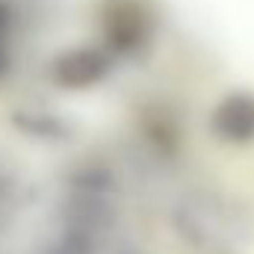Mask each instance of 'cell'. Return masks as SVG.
<instances>
[{
    "instance_id": "cell-6",
    "label": "cell",
    "mask_w": 254,
    "mask_h": 254,
    "mask_svg": "<svg viewBox=\"0 0 254 254\" xmlns=\"http://www.w3.org/2000/svg\"><path fill=\"white\" fill-rule=\"evenodd\" d=\"M210 133L228 145H249L254 142V92L234 89L216 101L210 110Z\"/></svg>"
},
{
    "instance_id": "cell-2",
    "label": "cell",
    "mask_w": 254,
    "mask_h": 254,
    "mask_svg": "<svg viewBox=\"0 0 254 254\" xmlns=\"http://www.w3.org/2000/svg\"><path fill=\"white\" fill-rule=\"evenodd\" d=\"M169 225L190 254H246L254 237L252 210L237 195L213 187L181 192Z\"/></svg>"
},
{
    "instance_id": "cell-8",
    "label": "cell",
    "mask_w": 254,
    "mask_h": 254,
    "mask_svg": "<svg viewBox=\"0 0 254 254\" xmlns=\"http://www.w3.org/2000/svg\"><path fill=\"white\" fill-rule=\"evenodd\" d=\"M18 207H21V187H18V178L9 172V166L0 163V234L15 222Z\"/></svg>"
},
{
    "instance_id": "cell-3",
    "label": "cell",
    "mask_w": 254,
    "mask_h": 254,
    "mask_svg": "<svg viewBox=\"0 0 254 254\" xmlns=\"http://www.w3.org/2000/svg\"><path fill=\"white\" fill-rule=\"evenodd\" d=\"M101 45L116 63H139L151 54L160 36L157 0H101L98 3Z\"/></svg>"
},
{
    "instance_id": "cell-1",
    "label": "cell",
    "mask_w": 254,
    "mask_h": 254,
    "mask_svg": "<svg viewBox=\"0 0 254 254\" xmlns=\"http://www.w3.org/2000/svg\"><path fill=\"white\" fill-rule=\"evenodd\" d=\"M122 216V187L116 172L101 160L80 163L60 201L57 246L68 254H101Z\"/></svg>"
},
{
    "instance_id": "cell-11",
    "label": "cell",
    "mask_w": 254,
    "mask_h": 254,
    "mask_svg": "<svg viewBox=\"0 0 254 254\" xmlns=\"http://www.w3.org/2000/svg\"><path fill=\"white\" fill-rule=\"evenodd\" d=\"M42 254H68V252H65V249H60V246H57V243H54V246H51V249H48V252H42Z\"/></svg>"
},
{
    "instance_id": "cell-10",
    "label": "cell",
    "mask_w": 254,
    "mask_h": 254,
    "mask_svg": "<svg viewBox=\"0 0 254 254\" xmlns=\"http://www.w3.org/2000/svg\"><path fill=\"white\" fill-rule=\"evenodd\" d=\"M116 254H151V252H145V249H139V246H125V249H119Z\"/></svg>"
},
{
    "instance_id": "cell-7",
    "label": "cell",
    "mask_w": 254,
    "mask_h": 254,
    "mask_svg": "<svg viewBox=\"0 0 254 254\" xmlns=\"http://www.w3.org/2000/svg\"><path fill=\"white\" fill-rule=\"evenodd\" d=\"M12 125L18 133L36 139V142H48V145H60L74 139V125L60 116V113H51V110H36V107H24V110H15L12 113Z\"/></svg>"
},
{
    "instance_id": "cell-4",
    "label": "cell",
    "mask_w": 254,
    "mask_h": 254,
    "mask_svg": "<svg viewBox=\"0 0 254 254\" xmlns=\"http://www.w3.org/2000/svg\"><path fill=\"white\" fill-rule=\"evenodd\" d=\"M113 68H116V57L104 45H74L51 60L48 74L57 89L86 92V89L101 86L113 74Z\"/></svg>"
},
{
    "instance_id": "cell-9",
    "label": "cell",
    "mask_w": 254,
    "mask_h": 254,
    "mask_svg": "<svg viewBox=\"0 0 254 254\" xmlns=\"http://www.w3.org/2000/svg\"><path fill=\"white\" fill-rule=\"evenodd\" d=\"M12 68V27H9V12L0 3V80Z\"/></svg>"
},
{
    "instance_id": "cell-5",
    "label": "cell",
    "mask_w": 254,
    "mask_h": 254,
    "mask_svg": "<svg viewBox=\"0 0 254 254\" xmlns=\"http://www.w3.org/2000/svg\"><path fill=\"white\" fill-rule=\"evenodd\" d=\"M133 130H136V139L142 142L145 154L160 163H172L184 151V122L163 101H154V104H145L142 110H136Z\"/></svg>"
}]
</instances>
